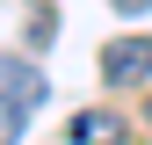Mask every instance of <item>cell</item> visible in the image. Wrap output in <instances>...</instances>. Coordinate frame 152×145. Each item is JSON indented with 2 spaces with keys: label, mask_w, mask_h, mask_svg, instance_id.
Listing matches in <instances>:
<instances>
[{
  "label": "cell",
  "mask_w": 152,
  "mask_h": 145,
  "mask_svg": "<svg viewBox=\"0 0 152 145\" xmlns=\"http://www.w3.org/2000/svg\"><path fill=\"white\" fill-rule=\"evenodd\" d=\"M109 7H116V15H145V0H109Z\"/></svg>",
  "instance_id": "cell-4"
},
{
  "label": "cell",
  "mask_w": 152,
  "mask_h": 145,
  "mask_svg": "<svg viewBox=\"0 0 152 145\" xmlns=\"http://www.w3.org/2000/svg\"><path fill=\"white\" fill-rule=\"evenodd\" d=\"M87 138H116V123L94 116V109H87V116H72V123H65V145H87Z\"/></svg>",
  "instance_id": "cell-3"
},
{
  "label": "cell",
  "mask_w": 152,
  "mask_h": 145,
  "mask_svg": "<svg viewBox=\"0 0 152 145\" xmlns=\"http://www.w3.org/2000/svg\"><path fill=\"white\" fill-rule=\"evenodd\" d=\"M44 94H51V87H44L36 65H7V80H0V145H15L29 131V116L44 109Z\"/></svg>",
  "instance_id": "cell-1"
},
{
  "label": "cell",
  "mask_w": 152,
  "mask_h": 145,
  "mask_svg": "<svg viewBox=\"0 0 152 145\" xmlns=\"http://www.w3.org/2000/svg\"><path fill=\"white\" fill-rule=\"evenodd\" d=\"M102 80H109V87L152 80V36H116V44L102 51Z\"/></svg>",
  "instance_id": "cell-2"
}]
</instances>
